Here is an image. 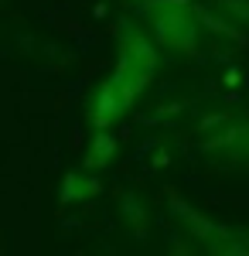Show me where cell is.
Segmentation results:
<instances>
[{
    "label": "cell",
    "instance_id": "cell-1",
    "mask_svg": "<svg viewBox=\"0 0 249 256\" xmlns=\"http://www.w3.org/2000/svg\"><path fill=\"white\" fill-rule=\"evenodd\" d=\"M144 14L150 18L154 38L164 48H174L181 55H194L202 24L194 18V4L188 0H147Z\"/></svg>",
    "mask_w": 249,
    "mask_h": 256
},
{
    "label": "cell",
    "instance_id": "cell-5",
    "mask_svg": "<svg viewBox=\"0 0 249 256\" xmlns=\"http://www.w3.org/2000/svg\"><path fill=\"white\" fill-rule=\"evenodd\" d=\"M168 208H171L174 218H178V222H181V226H184V229H188V232H192L198 242H215V239L226 232L222 226H215L208 216H202L198 208H192V205H188L184 198H178V195L168 198Z\"/></svg>",
    "mask_w": 249,
    "mask_h": 256
},
{
    "label": "cell",
    "instance_id": "cell-3",
    "mask_svg": "<svg viewBox=\"0 0 249 256\" xmlns=\"http://www.w3.org/2000/svg\"><path fill=\"white\" fill-rule=\"evenodd\" d=\"M120 55L123 58H130L140 68V72H150L157 68V48H154L150 38H144V31L140 28H134V24H120Z\"/></svg>",
    "mask_w": 249,
    "mask_h": 256
},
{
    "label": "cell",
    "instance_id": "cell-12",
    "mask_svg": "<svg viewBox=\"0 0 249 256\" xmlns=\"http://www.w3.org/2000/svg\"><path fill=\"white\" fill-rule=\"evenodd\" d=\"M120 4H126V7H136V10H144V7H147V0H120Z\"/></svg>",
    "mask_w": 249,
    "mask_h": 256
},
{
    "label": "cell",
    "instance_id": "cell-11",
    "mask_svg": "<svg viewBox=\"0 0 249 256\" xmlns=\"http://www.w3.org/2000/svg\"><path fill=\"white\" fill-rule=\"evenodd\" d=\"M229 120H232L229 113H208V116L198 123V130H202V134H215V130H222V126H226Z\"/></svg>",
    "mask_w": 249,
    "mask_h": 256
},
{
    "label": "cell",
    "instance_id": "cell-7",
    "mask_svg": "<svg viewBox=\"0 0 249 256\" xmlns=\"http://www.w3.org/2000/svg\"><path fill=\"white\" fill-rule=\"evenodd\" d=\"M116 150H120L116 137H113V134H106V130H99L96 137L89 140V150H86L82 164H86L89 171H102V168H110V164L116 160Z\"/></svg>",
    "mask_w": 249,
    "mask_h": 256
},
{
    "label": "cell",
    "instance_id": "cell-8",
    "mask_svg": "<svg viewBox=\"0 0 249 256\" xmlns=\"http://www.w3.org/2000/svg\"><path fill=\"white\" fill-rule=\"evenodd\" d=\"M194 18H198V24L205 28V31H212V34H226V38H232V41H246V34L236 28V20H229V14L222 18V14H215L212 7H205V4H194Z\"/></svg>",
    "mask_w": 249,
    "mask_h": 256
},
{
    "label": "cell",
    "instance_id": "cell-9",
    "mask_svg": "<svg viewBox=\"0 0 249 256\" xmlns=\"http://www.w3.org/2000/svg\"><path fill=\"white\" fill-rule=\"evenodd\" d=\"M120 208H123V218H126V226H130V232L136 239H147L150 236V218H147V208L140 205V198L134 192H123L120 195Z\"/></svg>",
    "mask_w": 249,
    "mask_h": 256
},
{
    "label": "cell",
    "instance_id": "cell-2",
    "mask_svg": "<svg viewBox=\"0 0 249 256\" xmlns=\"http://www.w3.org/2000/svg\"><path fill=\"white\" fill-rule=\"evenodd\" d=\"M126 110H130L126 99L120 96V89L113 86V79H106V82H99V86H96V92H92V99H89L86 116H89V123H92L96 130H110Z\"/></svg>",
    "mask_w": 249,
    "mask_h": 256
},
{
    "label": "cell",
    "instance_id": "cell-4",
    "mask_svg": "<svg viewBox=\"0 0 249 256\" xmlns=\"http://www.w3.org/2000/svg\"><path fill=\"white\" fill-rule=\"evenodd\" d=\"M202 150L205 154H226L236 160H249V123L239 126H222L202 140Z\"/></svg>",
    "mask_w": 249,
    "mask_h": 256
},
{
    "label": "cell",
    "instance_id": "cell-13",
    "mask_svg": "<svg viewBox=\"0 0 249 256\" xmlns=\"http://www.w3.org/2000/svg\"><path fill=\"white\" fill-rule=\"evenodd\" d=\"M242 239H246V242H249V232H246V236H242Z\"/></svg>",
    "mask_w": 249,
    "mask_h": 256
},
{
    "label": "cell",
    "instance_id": "cell-10",
    "mask_svg": "<svg viewBox=\"0 0 249 256\" xmlns=\"http://www.w3.org/2000/svg\"><path fill=\"white\" fill-rule=\"evenodd\" d=\"M215 7L222 14H229L236 24H249V0H218Z\"/></svg>",
    "mask_w": 249,
    "mask_h": 256
},
{
    "label": "cell",
    "instance_id": "cell-6",
    "mask_svg": "<svg viewBox=\"0 0 249 256\" xmlns=\"http://www.w3.org/2000/svg\"><path fill=\"white\" fill-rule=\"evenodd\" d=\"M102 192V184H99L96 171H89L86 164L78 168V171H68V174L62 178V184H58V202L62 205H72V202H86V198H92Z\"/></svg>",
    "mask_w": 249,
    "mask_h": 256
}]
</instances>
